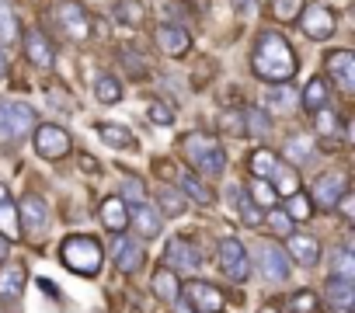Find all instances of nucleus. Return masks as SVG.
Returning a JSON list of instances; mask_svg holds the SVG:
<instances>
[{"mask_svg":"<svg viewBox=\"0 0 355 313\" xmlns=\"http://www.w3.org/2000/svg\"><path fill=\"white\" fill-rule=\"evenodd\" d=\"M220 265H223V271H227L234 282H244V278L251 275L248 251H244V244H241V240H234V237H227V240L220 244Z\"/></svg>","mask_w":355,"mask_h":313,"instance_id":"obj_7","label":"nucleus"},{"mask_svg":"<svg viewBox=\"0 0 355 313\" xmlns=\"http://www.w3.org/2000/svg\"><path fill=\"white\" fill-rule=\"evenodd\" d=\"M300 25H303V32L310 35V39H327L331 32H334V11L331 8H324V4H313V8H306L303 11V18H300Z\"/></svg>","mask_w":355,"mask_h":313,"instance_id":"obj_14","label":"nucleus"},{"mask_svg":"<svg viewBox=\"0 0 355 313\" xmlns=\"http://www.w3.org/2000/svg\"><path fill=\"white\" fill-rule=\"evenodd\" d=\"M8 254H11V244H8V237H4V233H0V261H4Z\"/></svg>","mask_w":355,"mask_h":313,"instance_id":"obj_51","label":"nucleus"},{"mask_svg":"<svg viewBox=\"0 0 355 313\" xmlns=\"http://www.w3.org/2000/svg\"><path fill=\"white\" fill-rule=\"evenodd\" d=\"M122 188H125V199H132V202H143V181H139V178H129Z\"/></svg>","mask_w":355,"mask_h":313,"instance_id":"obj_48","label":"nucleus"},{"mask_svg":"<svg viewBox=\"0 0 355 313\" xmlns=\"http://www.w3.org/2000/svg\"><path fill=\"white\" fill-rule=\"evenodd\" d=\"M293 310H296V313H313V310H317L313 292H306V289H303V292H296V296H293Z\"/></svg>","mask_w":355,"mask_h":313,"instance_id":"obj_45","label":"nucleus"},{"mask_svg":"<svg viewBox=\"0 0 355 313\" xmlns=\"http://www.w3.org/2000/svg\"><path fill=\"white\" fill-rule=\"evenodd\" d=\"M112 15H115L119 25H132V28H136V25L143 21V4H139V0H119Z\"/></svg>","mask_w":355,"mask_h":313,"instance_id":"obj_29","label":"nucleus"},{"mask_svg":"<svg viewBox=\"0 0 355 313\" xmlns=\"http://www.w3.org/2000/svg\"><path fill=\"white\" fill-rule=\"evenodd\" d=\"M248 195H251V202H254V206H261V209H272V206H275V199H279V195H275V188L268 185V178H254V185H251V192H248Z\"/></svg>","mask_w":355,"mask_h":313,"instance_id":"obj_35","label":"nucleus"},{"mask_svg":"<svg viewBox=\"0 0 355 313\" xmlns=\"http://www.w3.org/2000/svg\"><path fill=\"white\" fill-rule=\"evenodd\" d=\"M39 285H42V292H49V296H60V289H56L49 278H39Z\"/></svg>","mask_w":355,"mask_h":313,"instance_id":"obj_50","label":"nucleus"},{"mask_svg":"<svg viewBox=\"0 0 355 313\" xmlns=\"http://www.w3.org/2000/svg\"><path fill=\"white\" fill-rule=\"evenodd\" d=\"M98 136H101V143H108V146H115V150H136V136L125 129V125H115V122H105V125H98Z\"/></svg>","mask_w":355,"mask_h":313,"instance_id":"obj_22","label":"nucleus"},{"mask_svg":"<svg viewBox=\"0 0 355 313\" xmlns=\"http://www.w3.org/2000/svg\"><path fill=\"white\" fill-rule=\"evenodd\" d=\"M289 258H293V261H300L303 268H310V265H317L320 247H317V240H313V237L300 233V237H289Z\"/></svg>","mask_w":355,"mask_h":313,"instance_id":"obj_21","label":"nucleus"},{"mask_svg":"<svg viewBox=\"0 0 355 313\" xmlns=\"http://www.w3.org/2000/svg\"><path fill=\"white\" fill-rule=\"evenodd\" d=\"M35 153L46 161H60L70 153V132L60 125H39L35 129Z\"/></svg>","mask_w":355,"mask_h":313,"instance_id":"obj_6","label":"nucleus"},{"mask_svg":"<svg viewBox=\"0 0 355 313\" xmlns=\"http://www.w3.org/2000/svg\"><path fill=\"white\" fill-rule=\"evenodd\" d=\"M216 125L223 132H230V136H244V111L241 108H227V111L216 115Z\"/></svg>","mask_w":355,"mask_h":313,"instance_id":"obj_36","label":"nucleus"},{"mask_svg":"<svg viewBox=\"0 0 355 313\" xmlns=\"http://www.w3.org/2000/svg\"><path fill=\"white\" fill-rule=\"evenodd\" d=\"M122 66H125L129 73H136V80H146V73H150V66H146L136 53H122Z\"/></svg>","mask_w":355,"mask_h":313,"instance_id":"obj_42","label":"nucleus"},{"mask_svg":"<svg viewBox=\"0 0 355 313\" xmlns=\"http://www.w3.org/2000/svg\"><path fill=\"white\" fill-rule=\"evenodd\" d=\"M8 77V60H4V53H0V80Z\"/></svg>","mask_w":355,"mask_h":313,"instance_id":"obj_54","label":"nucleus"},{"mask_svg":"<svg viewBox=\"0 0 355 313\" xmlns=\"http://www.w3.org/2000/svg\"><path fill=\"white\" fill-rule=\"evenodd\" d=\"M327 105V84L320 80V77H313L310 84H306V91H303V108L306 111H317V108H324Z\"/></svg>","mask_w":355,"mask_h":313,"instance_id":"obj_30","label":"nucleus"},{"mask_svg":"<svg viewBox=\"0 0 355 313\" xmlns=\"http://www.w3.org/2000/svg\"><path fill=\"white\" fill-rule=\"evenodd\" d=\"M0 233H4L8 240H15L18 233H21V223H18V209L4 199L0 202Z\"/></svg>","mask_w":355,"mask_h":313,"instance_id":"obj_34","label":"nucleus"},{"mask_svg":"<svg viewBox=\"0 0 355 313\" xmlns=\"http://www.w3.org/2000/svg\"><path fill=\"white\" fill-rule=\"evenodd\" d=\"M112 251H115V268L125 271V275H132V271L143 265V247L132 244V240H125V237H119V240L112 244Z\"/></svg>","mask_w":355,"mask_h":313,"instance_id":"obj_19","label":"nucleus"},{"mask_svg":"<svg viewBox=\"0 0 355 313\" xmlns=\"http://www.w3.org/2000/svg\"><path fill=\"white\" fill-rule=\"evenodd\" d=\"M345 188H348V175H341V171L320 175V178L313 181V195H310V202L320 206V209H334V202L341 199Z\"/></svg>","mask_w":355,"mask_h":313,"instance_id":"obj_8","label":"nucleus"},{"mask_svg":"<svg viewBox=\"0 0 355 313\" xmlns=\"http://www.w3.org/2000/svg\"><path fill=\"white\" fill-rule=\"evenodd\" d=\"M56 21H60V28H63L70 39H77V42H84V39L91 35L87 11L77 4V0H60V4H56Z\"/></svg>","mask_w":355,"mask_h":313,"instance_id":"obj_5","label":"nucleus"},{"mask_svg":"<svg viewBox=\"0 0 355 313\" xmlns=\"http://www.w3.org/2000/svg\"><path fill=\"white\" fill-rule=\"evenodd\" d=\"M4 199H8V188H4V185H0V202H4Z\"/></svg>","mask_w":355,"mask_h":313,"instance_id":"obj_56","label":"nucleus"},{"mask_svg":"<svg viewBox=\"0 0 355 313\" xmlns=\"http://www.w3.org/2000/svg\"><path fill=\"white\" fill-rule=\"evenodd\" d=\"M234 202H237V213H241V223H248V226H258V223H261V213H258V206L251 202V195H248V192H241V188H234Z\"/></svg>","mask_w":355,"mask_h":313,"instance_id":"obj_33","label":"nucleus"},{"mask_svg":"<svg viewBox=\"0 0 355 313\" xmlns=\"http://www.w3.org/2000/svg\"><path fill=\"white\" fill-rule=\"evenodd\" d=\"M310 213H313L310 195H303V192L286 195V216H289V220H310Z\"/></svg>","mask_w":355,"mask_h":313,"instance_id":"obj_32","label":"nucleus"},{"mask_svg":"<svg viewBox=\"0 0 355 313\" xmlns=\"http://www.w3.org/2000/svg\"><path fill=\"white\" fill-rule=\"evenodd\" d=\"M35 129V111L25 101H0V143L28 136Z\"/></svg>","mask_w":355,"mask_h":313,"instance_id":"obj_4","label":"nucleus"},{"mask_svg":"<svg viewBox=\"0 0 355 313\" xmlns=\"http://www.w3.org/2000/svg\"><path fill=\"white\" fill-rule=\"evenodd\" d=\"M164 265L167 268H178V271H196L199 268V251L192 244H185L182 237H174L164 251Z\"/></svg>","mask_w":355,"mask_h":313,"instance_id":"obj_15","label":"nucleus"},{"mask_svg":"<svg viewBox=\"0 0 355 313\" xmlns=\"http://www.w3.org/2000/svg\"><path fill=\"white\" fill-rule=\"evenodd\" d=\"M129 223L136 226V233H139V237H160V230H164V216H160L157 209L143 206V202H136V206H132Z\"/></svg>","mask_w":355,"mask_h":313,"instance_id":"obj_18","label":"nucleus"},{"mask_svg":"<svg viewBox=\"0 0 355 313\" xmlns=\"http://www.w3.org/2000/svg\"><path fill=\"white\" fill-rule=\"evenodd\" d=\"M230 4H234L237 11H251V4H254V0H230Z\"/></svg>","mask_w":355,"mask_h":313,"instance_id":"obj_52","label":"nucleus"},{"mask_svg":"<svg viewBox=\"0 0 355 313\" xmlns=\"http://www.w3.org/2000/svg\"><path fill=\"white\" fill-rule=\"evenodd\" d=\"M258 313H279V310H275V306H261Z\"/></svg>","mask_w":355,"mask_h":313,"instance_id":"obj_55","label":"nucleus"},{"mask_svg":"<svg viewBox=\"0 0 355 313\" xmlns=\"http://www.w3.org/2000/svg\"><path fill=\"white\" fill-rule=\"evenodd\" d=\"M268 223H272L275 233H289V226H293V220L286 216V209H275V206H272V213H268Z\"/></svg>","mask_w":355,"mask_h":313,"instance_id":"obj_44","label":"nucleus"},{"mask_svg":"<svg viewBox=\"0 0 355 313\" xmlns=\"http://www.w3.org/2000/svg\"><path fill=\"white\" fill-rule=\"evenodd\" d=\"M268 115L261 111V108H248L244 111V136H265L268 132Z\"/></svg>","mask_w":355,"mask_h":313,"instance_id":"obj_37","label":"nucleus"},{"mask_svg":"<svg viewBox=\"0 0 355 313\" xmlns=\"http://www.w3.org/2000/svg\"><path fill=\"white\" fill-rule=\"evenodd\" d=\"M185 292H189V303H192V310L196 313H223V292L216 289V285H209V282H189L185 285Z\"/></svg>","mask_w":355,"mask_h":313,"instance_id":"obj_9","label":"nucleus"},{"mask_svg":"<svg viewBox=\"0 0 355 313\" xmlns=\"http://www.w3.org/2000/svg\"><path fill=\"white\" fill-rule=\"evenodd\" d=\"M150 118H153V122H160V125H171V122H174V111H171L167 105H160V101H157V105H150Z\"/></svg>","mask_w":355,"mask_h":313,"instance_id":"obj_47","label":"nucleus"},{"mask_svg":"<svg viewBox=\"0 0 355 313\" xmlns=\"http://www.w3.org/2000/svg\"><path fill=\"white\" fill-rule=\"evenodd\" d=\"M275 181H279V188H275V195H293L300 185H296V175L293 171H282V168H275V175H272Z\"/></svg>","mask_w":355,"mask_h":313,"instance_id":"obj_41","label":"nucleus"},{"mask_svg":"<svg viewBox=\"0 0 355 313\" xmlns=\"http://www.w3.org/2000/svg\"><path fill=\"white\" fill-rule=\"evenodd\" d=\"M94 94H98V101H105V105H115L119 98H122V87L115 84V77H98L94 80Z\"/></svg>","mask_w":355,"mask_h":313,"instance_id":"obj_38","label":"nucleus"},{"mask_svg":"<svg viewBox=\"0 0 355 313\" xmlns=\"http://www.w3.org/2000/svg\"><path fill=\"white\" fill-rule=\"evenodd\" d=\"M80 168H84V171H98V164H94L91 153H80Z\"/></svg>","mask_w":355,"mask_h":313,"instance_id":"obj_49","label":"nucleus"},{"mask_svg":"<svg viewBox=\"0 0 355 313\" xmlns=\"http://www.w3.org/2000/svg\"><path fill=\"white\" fill-rule=\"evenodd\" d=\"M313 115H317V129H320V132H324V136H331V132H334V129H338V118H334V115H331V111H324V108H317V111H313Z\"/></svg>","mask_w":355,"mask_h":313,"instance_id":"obj_46","label":"nucleus"},{"mask_svg":"<svg viewBox=\"0 0 355 313\" xmlns=\"http://www.w3.org/2000/svg\"><path fill=\"white\" fill-rule=\"evenodd\" d=\"M324 296H327V306L338 310V313H352V303H355V289H352V278H327L324 285Z\"/></svg>","mask_w":355,"mask_h":313,"instance_id":"obj_16","label":"nucleus"},{"mask_svg":"<svg viewBox=\"0 0 355 313\" xmlns=\"http://www.w3.org/2000/svg\"><path fill=\"white\" fill-rule=\"evenodd\" d=\"M101 226L112 230V233H122L129 226V213H125V202L122 199H105L101 202Z\"/></svg>","mask_w":355,"mask_h":313,"instance_id":"obj_20","label":"nucleus"},{"mask_svg":"<svg viewBox=\"0 0 355 313\" xmlns=\"http://www.w3.org/2000/svg\"><path fill=\"white\" fill-rule=\"evenodd\" d=\"M21 289H25V268L0 271V296H4V299H18Z\"/></svg>","mask_w":355,"mask_h":313,"instance_id":"obj_26","label":"nucleus"},{"mask_svg":"<svg viewBox=\"0 0 355 313\" xmlns=\"http://www.w3.org/2000/svg\"><path fill=\"white\" fill-rule=\"evenodd\" d=\"M153 42H157V49L164 56H185L192 49V35L185 28H178V25H160L157 35H153Z\"/></svg>","mask_w":355,"mask_h":313,"instance_id":"obj_13","label":"nucleus"},{"mask_svg":"<svg viewBox=\"0 0 355 313\" xmlns=\"http://www.w3.org/2000/svg\"><path fill=\"white\" fill-rule=\"evenodd\" d=\"M254 258H258V268L265 271V278L286 282V275H289V258H286L282 247H275V244H258Z\"/></svg>","mask_w":355,"mask_h":313,"instance_id":"obj_10","label":"nucleus"},{"mask_svg":"<svg viewBox=\"0 0 355 313\" xmlns=\"http://www.w3.org/2000/svg\"><path fill=\"white\" fill-rule=\"evenodd\" d=\"M251 70L265 84H286L296 73V56H293L289 42L279 32H261V39L254 46V56H251Z\"/></svg>","mask_w":355,"mask_h":313,"instance_id":"obj_1","label":"nucleus"},{"mask_svg":"<svg viewBox=\"0 0 355 313\" xmlns=\"http://www.w3.org/2000/svg\"><path fill=\"white\" fill-rule=\"evenodd\" d=\"M185 156L196 175H206V178H220L227 171V153L223 146L216 143V136H206V132H192L185 143H182Z\"/></svg>","mask_w":355,"mask_h":313,"instance_id":"obj_2","label":"nucleus"},{"mask_svg":"<svg viewBox=\"0 0 355 313\" xmlns=\"http://www.w3.org/2000/svg\"><path fill=\"white\" fill-rule=\"evenodd\" d=\"M157 202H160V216H182V209H185V199H182V192L178 188H157Z\"/></svg>","mask_w":355,"mask_h":313,"instance_id":"obj_28","label":"nucleus"},{"mask_svg":"<svg viewBox=\"0 0 355 313\" xmlns=\"http://www.w3.org/2000/svg\"><path fill=\"white\" fill-rule=\"evenodd\" d=\"M60 258L70 271L77 275H98L105 254H101V244L94 237H70L63 247H60Z\"/></svg>","mask_w":355,"mask_h":313,"instance_id":"obj_3","label":"nucleus"},{"mask_svg":"<svg viewBox=\"0 0 355 313\" xmlns=\"http://www.w3.org/2000/svg\"><path fill=\"white\" fill-rule=\"evenodd\" d=\"M150 285H153V292H157L164 303H174L178 296H182V285H178V278H174V271H171V268H157Z\"/></svg>","mask_w":355,"mask_h":313,"instance_id":"obj_23","label":"nucleus"},{"mask_svg":"<svg viewBox=\"0 0 355 313\" xmlns=\"http://www.w3.org/2000/svg\"><path fill=\"white\" fill-rule=\"evenodd\" d=\"M268 105H275L282 111H293V91L289 87H272L268 91Z\"/></svg>","mask_w":355,"mask_h":313,"instance_id":"obj_43","label":"nucleus"},{"mask_svg":"<svg viewBox=\"0 0 355 313\" xmlns=\"http://www.w3.org/2000/svg\"><path fill=\"white\" fill-rule=\"evenodd\" d=\"M282 153H286V161H293V164H306L310 153H313V143H310L306 136H289Z\"/></svg>","mask_w":355,"mask_h":313,"instance_id":"obj_27","label":"nucleus"},{"mask_svg":"<svg viewBox=\"0 0 355 313\" xmlns=\"http://www.w3.org/2000/svg\"><path fill=\"white\" fill-rule=\"evenodd\" d=\"M182 192H185L189 199H196L199 206H209V202H213V192L199 181V175H189V171H185V175H182Z\"/></svg>","mask_w":355,"mask_h":313,"instance_id":"obj_31","label":"nucleus"},{"mask_svg":"<svg viewBox=\"0 0 355 313\" xmlns=\"http://www.w3.org/2000/svg\"><path fill=\"white\" fill-rule=\"evenodd\" d=\"M248 168H251L254 178H268V181H272V175H275V168H279V156H275L272 150H254L251 161H248Z\"/></svg>","mask_w":355,"mask_h":313,"instance_id":"obj_24","label":"nucleus"},{"mask_svg":"<svg viewBox=\"0 0 355 313\" xmlns=\"http://www.w3.org/2000/svg\"><path fill=\"white\" fill-rule=\"evenodd\" d=\"M21 226L32 233V237H42L49 230V206L39 199V195H25L21 199Z\"/></svg>","mask_w":355,"mask_h":313,"instance_id":"obj_11","label":"nucleus"},{"mask_svg":"<svg viewBox=\"0 0 355 313\" xmlns=\"http://www.w3.org/2000/svg\"><path fill=\"white\" fill-rule=\"evenodd\" d=\"M327 73L334 77V84H338L345 94L355 91V56H352L348 49H334V53L327 56Z\"/></svg>","mask_w":355,"mask_h":313,"instance_id":"obj_12","label":"nucleus"},{"mask_svg":"<svg viewBox=\"0 0 355 313\" xmlns=\"http://www.w3.org/2000/svg\"><path fill=\"white\" fill-rule=\"evenodd\" d=\"M25 56H28L35 66H42V70H49V66L56 63V53H53L49 39H46L42 32H35V28L25 35Z\"/></svg>","mask_w":355,"mask_h":313,"instance_id":"obj_17","label":"nucleus"},{"mask_svg":"<svg viewBox=\"0 0 355 313\" xmlns=\"http://www.w3.org/2000/svg\"><path fill=\"white\" fill-rule=\"evenodd\" d=\"M300 8H303V0H272L275 21H293V18H300Z\"/></svg>","mask_w":355,"mask_h":313,"instance_id":"obj_40","label":"nucleus"},{"mask_svg":"<svg viewBox=\"0 0 355 313\" xmlns=\"http://www.w3.org/2000/svg\"><path fill=\"white\" fill-rule=\"evenodd\" d=\"M174 306H178V313H196L192 306H182V296H178V299H174Z\"/></svg>","mask_w":355,"mask_h":313,"instance_id":"obj_53","label":"nucleus"},{"mask_svg":"<svg viewBox=\"0 0 355 313\" xmlns=\"http://www.w3.org/2000/svg\"><path fill=\"white\" fill-rule=\"evenodd\" d=\"M18 39V18L11 0H0V46H11Z\"/></svg>","mask_w":355,"mask_h":313,"instance_id":"obj_25","label":"nucleus"},{"mask_svg":"<svg viewBox=\"0 0 355 313\" xmlns=\"http://www.w3.org/2000/svg\"><path fill=\"white\" fill-rule=\"evenodd\" d=\"M331 268H334L338 278H352V275H355V258H352V251H348V247H338V251L331 254Z\"/></svg>","mask_w":355,"mask_h":313,"instance_id":"obj_39","label":"nucleus"}]
</instances>
